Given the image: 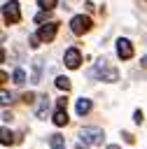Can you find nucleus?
<instances>
[{"label":"nucleus","instance_id":"obj_16","mask_svg":"<svg viewBox=\"0 0 147 149\" xmlns=\"http://www.w3.org/2000/svg\"><path fill=\"white\" fill-rule=\"evenodd\" d=\"M47 19H49V12H40V14L35 16V21H37V23H44Z\"/></svg>","mask_w":147,"mask_h":149},{"label":"nucleus","instance_id":"obj_21","mask_svg":"<svg viewBox=\"0 0 147 149\" xmlns=\"http://www.w3.org/2000/svg\"><path fill=\"white\" fill-rule=\"evenodd\" d=\"M107 149H119V147H117V144H110V147H107Z\"/></svg>","mask_w":147,"mask_h":149},{"label":"nucleus","instance_id":"obj_3","mask_svg":"<svg viewBox=\"0 0 147 149\" xmlns=\"http://www.w3.org/2000/svg\"><path fill=\"white\" fill-rule=\"evenodd\" d=\"M2 19H5V23H16V21L21 19L16 0H9V2H5V5H2Z\"/></svg>","mask_w":147,"mask_h":149},{"label":"nucleus","instance_id":"obj_8","mask_svg":"<svg viewBox=\"0 0 147 149\" xmlns=\"http://www.w3.org/2000/svg\"><path fill=\"white\" fill-rule=\"evenodd\" d=\"M49 144H51V149H65V140H63V135H58V133H54V135L49 137Z\"/></svg>","mask_w":147,"mask_h":149},{"label":"nucleus","instance_id":"obj_14","mask_svg":"<svg viewBox=\"0 0 147 149\" xmlns=\"http://www.w3.org/2000/svg\"><path fill=\"white\" fill-rule=\"evenodd\" d=\"M23 79H26V72L23 70H16L14 72V84H23Z\"/></svg>","mask_w":147,"mask_h":149},{"label":"nucleus","instance_id":"obj_17","mask_svg":"<svg viewBox=\"0 0 147 149\" xmlns=\"http://www.w3.org/2000/svg\"><path fill=\"white\" fill-rule=\"evenodd\" d=\"M56 105H58V109H63V112H65V107H68V100H65V98H58V100H56Z\"/></svg>","mask_w":147,"mask_h":149},{"label":"nucleus","instance_id":"obj_6","mask_svg":"<svg viewBox=\"0 0 147 149\" xmlns=\"http://www.w3.org/2000/svg\"><path fill=\"white\" fill-rule=\"evenodd\" d=\"M79 63H82V54H79V49H75V47L68 49V51H65V65L75 70V68H79Z\"/></svg>","mask_w":147,"mask_h":149},{"label":"nucleus","instance_id":"obj_4","mask_svg":"<svg viewBox=\"0 0 147 149\" xmlns=\"http://www.w3.org/2000/svg\"><path fill=\"white\" fill-rule=\"evenodd\" d=\"M70 30H72L75 35H82V33L91 30V19H89V16H84V14L72 16V21H70Z\"/></svg>","mask_w":147,"mask_h":149},{"label":"nucleus","instance_id":"obj_2","mask_svg":"<svg viewBox=\"0 0 147 149\" xmlns=\"http://www.w3.org/2000/svg\"><path fill=\"white\" fill-rule=\"evenodd\" d=\"M79 140H82L84 144L96 147V144H100V142H103V130H100V128H82Z\"/></svg>","mask_w":147,"mask_h":149},{"label":"nucleus","instance_id":"obj_20","mask_svg":"<svg viewBox=\"0 0 147 149\" xmlns=\"http://www.w3.org/2000/svg\"><path fill=\"white\" fill-rule=\"evenodd\" d=\"M37 40H40V37H37V35H33V37H30V47H37Z\"/></svg>","mask_w":147,"mask_h":149},{"label":"nucleus","instance_id":"obj_18","mask_svg":"<svg viewBox=\"0 0 147 149\" xmlns=\"http://www.w3.org/2000/svg\"><path fill=\"white\" fill-rule=\"evenodd\" d=\"M9 100H12V98H9V93H7V91H2V105H7Z\"/></svg>","mask_w":147,"mask_h":149},{"label":"nucleus","instance_id":"obj_9","mask_svg":"<svg viewBox=\"0 0 147 149\" xmlns=\"http://www.w3.org/2000/svg\"><path fill=\"white\" fill-rule=\"evenodd\" d=\"M86 112H91V100H86V98L77 100V114H79V116H84Z\"/></svg>","mask_w":147,"mask_h":149},{"label":"nucleus","instance_id":"obj_7","mask_svg":"<svg viewBox=\"0 0 147 149\" xmlns=\"http://www.w3.org/2000/svg\"><path fill=\"white\" fill-rule=\"evenodd\" d=\"M56 28H58V26H56L54 21H49L47 26H42V28H40L37 37H40V40H44V42H51V40H54V35H56Z\"/></svg>","mask_w":147,"mask_h":149},{"label":"nucleus","instance_id":"obj_12","mask_svg":"<svg viewBox=\"0 0 147 149\" xmlns=\"http://www.w3.org/2000/svg\"><path fill=\"white\" fill-rule=\"evenodd\" d=\"M47 107H49V98L44 95V98H42V102H40V107H37V116H40V119L47 114Z\"/></svg>","mask_w":147,"mask_h":149},{"label":"nucleus","instance_id":"obj_13","mask_svg":"<svg viewBox=\"0 0 147 149\" xmlns=\"http://www.w3.org/2000/svg\"><path fill=\"white\" fill-rule=\"evenodd\" d=\"M40 7H42L44 12H49V9L56 7V0H40Z\"/></svg>","mask_w":147,"mask_h":149},{"label":"nucleus","instance_id":"obj_19","mask_svg":"<svg viewBox=\"0 0 147 149\" xmlns=\"http://www.w3.org/2000/svg\"><path fill=\"white\" fill-rule=\"evenodd\" d=\"M133 119H135V123H140V121H142V112H140V109H138V112H135V114H133Z\"/></svg>","mask_w":147,"mask_h":149},{"label":"nucleus","instance_id":"obj_1","mask_svg":"<svg viewBox=\"0 0 147 149\" xmlns=\"http://www.w3.org/2000/svg\"><path fill=\"white\" fill-rule=\"evenodd\" d=\"M91 77H98L103 81H117V70L107 65V61H98L96 68L91 70Z\"/></svg>","mask_w":147,"mask_h":149},{"label":"nucleus","instance_id":"obj_11","mask_svg":"<svg viewBox=\"0 0 147 149\" xmlns=\"http://www.w3.org/2000/svg\"><path fill=\"white\" fill-rule=\"evenodd\" d=\"M56 86L61 91H70V79L68 77H56Z\"/></svg>","mask_w":147,"mask_h":149},{"label":"nucleus","instance_id":"obj_15","mask_svg":"<svg viewBox=\"0 0 147 149\" xmlns=\"http://www.w3.org/2000/svg\"><path fill=\"white\" fill-rule=\"evenodd\" d=\"M2 144H12V133L7 128H2Z\"/></svg>","mask_w":147,"mask_h":149},{"label":"nucleus","instance_id":"obj_5","mask_svg":"<svg viewBox=\"0 0 147 149\" xmlns=\"http://www.w3.org/2000/svg\"><path fill=\"white\" fill-rule=\"evenodd\" d=\"M117 56H119V58H124V61H128V58L133 56V44H131L128 40L119 37V40H117Z\"/></svg>","mask_w":147,"mask_h":149},{"label":"nucleus","instance_id":"obj_10","mask_svg":"<svg viewBox=\"0 0 147 149\" xmlns=\"http://www.w3.org/2000/svg\"><path fill=\"white\" fill-rule=\"evenodd\" d=\"M54 123H56V126H65V123H68V114H65L63 109H56V114H54Z\"/></svg>","mask_w":147,"mask_h":149}]
</instances>
